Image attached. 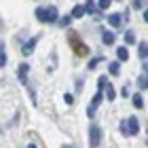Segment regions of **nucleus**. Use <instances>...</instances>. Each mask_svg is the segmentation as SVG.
I'll return each mask as SVG.
<instances>
[{
  "mask_svg": "<svg viewBox=\"0 0 148 148\" xmlns=\"http://www.w3.org/2000/svg\"><path fill=\"white\" fill-rule=\"evenodd\" d=\"M138 131H140V123H138L136 116L121 121V133H123V136H129L131 138V136H136Z\"/></svg>",
  "mask_w": 148,
  "mask_h": 148,
  "instance_id": "obj_1",
  "label": "nucleus"
},
{
  "mask_svg": "<svg viewBox=\"0 0 148 148\" xmlns=\"http://www.w3.org/2000/svg\"><path fill=\"white\" fill-rule=\"evenodd\" d=\"M99 144H102V129H99V125L93 123L89 127V146L91 148H99Z\"/></svg>",
  "mask_w": 148,
  "mask_h": 148,
  "instance_id": "obj_2",
  "label": "nucleus"
},
{
  "mask_svg": "<svg viewBox=\"0 0 148 148\" xmlns=\"http://www.w3.org/2000/svg\"><path fill=\"white\" fill-rule=\"evenodd\" d=\"M70 45L74 47V49H76V55H80V57L89 53V49H87V45H83V42L78 40V34H76V32H72V34H70Z\"/></svg>",
  "mask_w": 148,
  "mask_h": 148,
  "instance_id": "obj_3",
  "label": "nucleus"
},
{
  "mask_svg": "<svg viewBox=\"0 0 148 148\" xmlns=\"http://www.w3.org/2000/svg\"><path fill=\"white\" fill-rule=\"evenodd\" d=\"M102 99H104V93H102V91H97L95 95H93L91 104H89V108H87V114H89V119L95 116V110H97V106L102 104Z\"/></svg>",
  "mask_w": 148,
  "mask_h": 148,
  "instance_id": "obj_4",
  "label": "nucleus"
},
{
  "mask_svg": "<svg viewBox=\"0 0 148 148\" xmlns=\"http://www.w3.org/2000/svg\"><path fill=\"white\" fill-rule=\"evenodd\" d=\"M57 19H59V15H57L55 6H45V21L47 23H57Z\"/></svg>",
  "mask_w": 148,
  "mask_h": 148,
  "instance_id": "obj_5",
  "label": "nucleus"
},
{
  "mask_svg": "<svg viewBox=\"0 0 148 148\" xmlns=\"http://www.w3.org/2000/svg\"><path fill=\"white\" fill-rule=\"evenodd\" d=\"M36 42H38V36H32V38L28 40V42H23V47H21V53H23V55H32V51H34Z\"/></svg>",
  "mask_w": 148,
  "mask_h": 148,
  "instance_id": "obj_6",
  "label": "nucleus"
},
{
  "mask_svg": "<svg viewBox=\"0 0 148 148\" xmlns=\"http://www.w3.org/2000/svg\"><path fill=\"white\" fill-rule=\"evenodd\" d=\"M108 23L112 25V28H121V25H123V17L119 15V13H112V15H108Z\"/></svg>",
  "mask_w": 148,
  "mask_h": 148,
  "instance_id": "obj_7",
  "label": "nucleus"
},
{
  "mask_svg": "<svg viewBox=\"0 0 148 148\" xmlns=\"http://www.w3.org/2000/svg\"><path fill=\"white\" fill-rule=\"evenodd\" d=\"M28 70H30L28 64H19V68H17V78L21 80V83H25V78H28Z\"/></svg>",
  "mask_w": 148,
  "mask_h": 148,
  "instance_id": "obj_8",
  "label": "nucleus"
},
{
  "mask_svg": "<svg viewBox=\"0 0 148 148\" xmlns=\"http://www.w3.org/2000/svg\"><path fill=\"white\" fill-rule=\"evenodd\" d=\"M102 42L106 47H112L114 45V34H112L110 30H102Z\"/></svg>",
  "mask_w": 148,
  "mask_h": 148,
  "instance_id": "obj_9",
  "label": "nucleus"
},
{
  "mask_svg": "<svg viewBox=\"0 0 148 148\" xmlns=\"http://www.w3.org/2000/svg\"><path fill=\"white\" fill-rule=\"evenodd\" d=\"M116 57H119V62H127V59H129L127 47H119V49H116Z\"/></svg>",
  "mask_w": 148,
  "mask_h": 148,
  "instance_id": "obj_10",
  "label": "nucleus"
},
{
  "mask_svg": "<svg viewBox=\"0 0 148 148\" xmlns=\"http://www.w3.org/2000/svg\"><path fill=\"white\" fill-rule=\"evenodd\" d=\"M85 15V6L83 4H76V6H74V9H72V19H80V17H83Z\"/></svg>",
  "mask_w": 148,
  "mask_h": 148,
  "instance_id": "obj_11",
  "label": "nucleus"
},
{
  "mask_svg": "<svg viewBox=\"0 0 148 148\" xmlns=\"http://www.w3.org/2000/svg\"><path fill=\"white\" fill-rule=\"evenodd\" d=\"M108 72L112 74V76H119V74H121V62H110Z\"/></svg>",
  "mask_w": 148,
  "mask_h": 148,
  "instance_id": "obj_12",
  "label": "nucleus"
},
{
  "mask_svg": "<svg viewBox=\"0 0 148 148\" xmlns=\"http://www.w3.org/2000/svg\"><path fill=\"white\" fill-rule=\"evenodd\" d=\"M131 104L136 106V108H144V97L140 95V93H133V97H131Z\"/></svg>",
  "mask_w": 148,
  "mask_h": 148,
  "instance_id": "obj_13",
  "label": "nucleus"
},
{
  "mask_svg": "<svg viewBox=\"0 0 148 148\" xmlns=\"http://www.w3.org/2000/svg\"><path fill=\"white\" fill-rule=\"evenodd\" d=\"M138 55H140V59H146V55H148V47H146V42H140V47H138Z\"/></svg>",
  "mask_w": 148,
  "mask_h": 148,
  "instance_id": "obj_14",
  "label": "nucleus"
},
{
  "mask_svg": "<svg viewBox=\"0 0 148 148\" xmlns=\"http://www.w3.org/2000/svg\"><path fill=\"white\" fill-rule=\"evenodd\" d=\"M125 42H127V45H133V42H136V32H133V30H127V32H125Z\"/></svg>",
  "mask_w": 148,
  "mask_h": 148,
  "instance_id": "obj_15",
  "label": "nucleus"
},
{
  "mask_svg": "<svg viewBox=\"0 0 148 148\" xmlns=\"http://www.w3.org/2000/svg\"><path fill=\"white\" fill-rule=\"evenodd\" d=\"M70 21H72V17H70V15H64V17L57 19V25H62V28H68Z\"/></svg>",
  "mask_w": 148,
  "mask_h": 148,
  "instance_id": "obj_16",
  "label": "nucleus"
},
{
  "mask_svg": "<svg viewBox=\"0 0 148 148\" xmlns=\"http://www.w3.org/2000/svg\"><path fill=\"white\" fill-rule=\"evenodd\" d=\"M36 19L40 23H47L45 21V6H38V9H36Z\"/></svg>",
  "mask_w": 148,
  "mask_h": 148,
  "instance_id": "obj_17",
  "label": "nucleus"
},
{
  "mask_svg": "<svg viewBox=\"0 0 148 148\" xmlns=\"http://www.w3.org/2000/svg\"><path fill=\"white\" fill-rule=\"evenodd\" d=\"M138 87H140V89H148V80H146V74H142V76H140L138 78Z\"/></svg>",
  "mask_w": 148,
  "mask_h": 148,
  "instance_id": "obj_18",
  "label": "nucleus"
},
{
  "mask_svg": "<svg viewBox=\"0 0 148 148\" xmlns=\"http://www.w3.org/2000/svg\"><path fill=\"white\" fill-rule=\"evenodd\" d=\"M110 4H112V0H97V9L99 11H106Z\"/></svg>",
  "mask_w": 148,
  "mask_h": 148,
  "instance_id": "obj_19",
  "label": "nucleus"
},
{
  "mask_svg": "<svg viewBox=\"0 0 148 148\" xmlns=\"http://www.w3.org/2000/svg\"><path fill=\"white\" fill-rule=\"evenodd\" d=\"M104 89H106V97H108V99H110V102H112V99H114V97H116V93H114V89H112V87H110V85H106V87H104Z\"/></svg>",
  "mask_w": 148,
  "mask_h": 148,
  "instance_id": "obj_20",
  "label": "nucleus"
},
{
  "mask_svg": "<svg viewBox=\"0 0 148 148\" xmlns=\"http://www.w3.org/2000/svg\"><path fill=\"white\" fill-rule=\"evenodd\" d=\"M85 13H97V6L93 4V2H87V6H85Z\"/></svg>",
  "mask_w": 148,
  "mask_h": 148,
  "instance_id": "obj_21",
  "label": "nucleus"
},
{
  "mask_svg": "<svg viewBox=\"0 0 148 148\" xmlns=\"http://www.w3.org/2000/svg\"><path fill=\"white\" fill-rule=\"evenodd\" d=\"M99 62H102V57H93L91 62H89V66H87V68H89V70H93V68H95V66H97Z\"/></svg>",
  "mask_w": 148,
  "mask_h": 148,
  "instance_id": "obj_22",
  "label": "nucleus"
},
{
  "mask_svg": "<svg viewBox=\"0 0 148 148\" xmlns=\"http://www.w3.org/2000/svg\"><path fill=\"white\" fill-rule=\"evenodd\" d=\"M97 85H102V87H99V91H102L104 87L108 85V78H106V76H99V80H97Z\"/></svg>",
  "mask_w": 148,
  "mask_h": 148,
  "instance_id": "obj_23",
  "label": "nucleus"
},
{
  "mask_svg": "<svg viewBox=\"0 0 148 148\" xmlns=\"http://www.w3.org/2000/svg\"><path fill=\"white\" fill-rule=\"evenodd\" d=\"M64 102H66V104H72V102H74V95H72V93H66V95H64Z\"/></svg>",
  "mask_w": 148,
  "mask_h": 148,
  "instance_id": "obj_24",
  "label": "nucleus"
},
{
  "mask_svg": "<svg viewBox=\"0 0 148 148\" xmlns=\"http://www.w3.org/2000/svg\"><path fill=\"white\" fill-rule=\"evenodd\" d=\"M133 9H144V0H133Z\"/></svg>",
  "mask_w": 148,
  "mask_h": 148,
  "instance_id": "obj_25",
  "label": "nucleus"
},
{
  "mask_svg": "<svg viewBox=\"0 0 148 148\" xmlns=\"http://www.w3.org/2000/svg\"><path fill=\"white\" fill-rule=\"evenodd\" d=\"M2 66H6V55H4V51L0 53V68H2Z\"/></svg>",
  "mask_w": 148,
  "mask_h": 148,
  "instance_id": "obj_26",
  "label": "nucleus"
},
{
  "mask_svg": "<svg viewBox=\"0 0 148 148\" xmlns=\"http://www.w3.org/2000/svg\"><path fill=\"white\" fill-rule=\"evenodd\" d=\"M4 51V40H0V53Z\"/></svg>",
  "mask_w": 148,
  "mask_h": 148,
  "instance_id": "obj_27",
  "label": "nucleus"
},
{
  "mask_svg": "<svg viewBox=\"0 0 148 148\" xmlns=\"http://www.w3.org/2000/svg\"><path fill=\"white\" fill-rule=\"evenodd\" d=\"M28 148H38V146H36V144H32V142H30V144H28Z\"/></svg>",
  "mask_w": 148,
  "mask_h": 148,
  "instance_id": "obj_28",
  "label": "nucleus"
},
{
  "mask_svg": "<svg viewBox=\"0 0 148 148\" xmlns=\"http://www.w3.org/2000/svg\"><path fill=\"white\" fill-rule=\"evenodd\" d=\"M0 28H2V19H0Z\"/></svg>",
  "mask_w": 148,
  "mask_h": 148,
  "instance_id": "obj_29",
  "label": "nucleus"
},
{
  "mask_svg": "<svg viewBox=\"0 0 148 148\" xmlns=\"http://www.w3.org/2000/svg\"><path fill=\"white\" fill-rule=\"evenodd\" d=\"M87 2H93V0H87Z\"/></svg>",
  "mask_w": 148,
  "mask_h": 148,
  "instance_id": "obj_30",
  "label": "nucleus"
}]
</instances>
